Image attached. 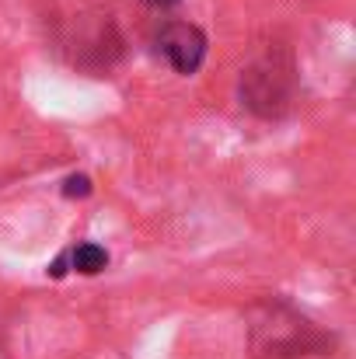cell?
I'll use <instances>...</instances> for the list:
<instances>
[{
  "label": "cell",
  "mask_w": 356,
  "mask_h": 359,
  "mask_svg": "<svg viewBox=\"0 0 356 359\" xmlns=\"http://www.w3.org/2000/svg\"><path fill=\"white\" fill-rule=\"evenodd\" d=\"M241 98L251 112L272 119V116H283L286 105H290V67L279 70L276 60H262L255 63L244 81H241Z\"/></svg>",
  "instance_id": "obj_1"
},
{
  "label": "cell",
  "mask_w": 356,
  "mask_h": 359,
  "mask_svg": "<svg viewBox=\"0 0 356 359\" xmlns=\"http://www.w3.org/2000/svg\"><path fill=\"white\" fill-rule=\"evenodd\" d=\"M157 53L171 63L175 74L192 77L206 60V35H203V28H196L189 21H168L157 32Z\"/></svg>",
  "instance_id": "obj_2"
},
{
  "label": "cell",
  "mask_w": 356,
  "mask_h": 359,
  "mask_svg": "<svg viewBox=\"0 0 356 359\" xmlns=\"http://www.w3.org/2000/svg\"><path fill=\"white\" fill-rule=\"evenodd\" d=\"M67 265L77 269L81 276H98L102 269H109V251L95 241H84V244L67 251Z\"/></svg>",
  "instance_id": "obj_3"
},
{
  "label": "cell",
  "mask_w": 356,
  "mask_h": 359,
  "mask_svg": "<svg viewBox=\"0 0 356 359\" xmlns=\"http://www.w3.org/2000/svg\"><path fill=\"white\" fill-rule=\"evenodd\" d=\"M63 196H67V199H84V196H91V178H88V175H70V178L63 182Z\"/></svg>",
  "instance_id": "obj_4"
},
{
  "label": "cell",
  "mask_w": 356,
  "mask_h": 359,
  "mask_svg": "<svg viewBox=\"0 0 356 359\" xmlns=\"http://www.w3.org/2000/svg\"><path fill=\"white\" fill-rule=\"evenodd\" d=\"M147 4H150V7H157V11H164V7H175L178 0H147Z\"/></svg>",
  "instance_id": "obj_5"
}]
</instances>
